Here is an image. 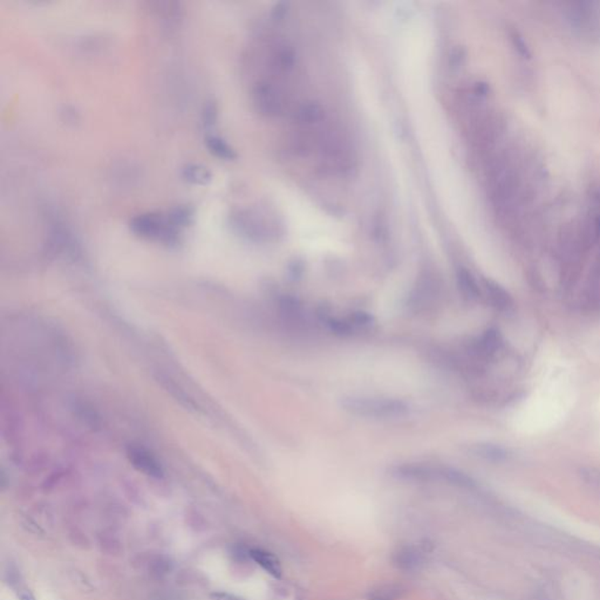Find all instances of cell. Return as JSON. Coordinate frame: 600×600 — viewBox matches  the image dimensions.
I'll return each instance as SVG.
<instances>
[{
  "mask_svg": "<svg viewBox=\"0 0 600 600\" xmlns=\"http://www.w3.org/2000/svg\"><path fill=\"white\" fill-rule=\"evenodd\" d=\"M252 100L257 112L264 117H279L284 112V97L271 82H257L252 90Z\"/></svg>",
  "mask_w": 600,
  "mask_h": 600,
  "instance_id": "3957f363",
  "label": "cell"
},
{
  "mask_svg": "<svg viewBox=\"0 0 600 600\" xmlns=\"http://www.w3.org/2000/svg\"><path fill=\"white\" fill-rule=\"evenodd\" d=\"M340 406L351 415L375 420L399 419L410 414V406L399 399L380 397H345Z\"/></svg>",
  "mask_w": 600,
  "mask_h": 600,
  "instance_id": "6da1fadb",
  "label": "cell"
},
{
  "mask_svg": "<svg viewBox=\"0 0 600 600\" xmlns=\"http://www.w3.org/2000/svg\"><path fill=\"white\" fill-rule=\"evenodd\" d=\"M202 121L206 128H210L217 121V106L214 105V102H208L204 106Z\"/></svg>",
  "mask_w": 600,
  "mask_h": 600,
  "instance_id": "e0dca14e",
  "label": "cell"
},
{
  "mask_svg": "<svg viewBox=\"0 0 600 600\" xmlns=\"http://www.w3.org/2000/svg\"><path fill=\"white\" fill-rule=\"evenodd\" d=\"M206 147L212 155L219 157L221 160H234L236 152L224 139L214 135H208L206 137Z\"/></svg>",
  "mask_w": 600,
  "mask_h": 600,
  "instance_id": "9c48e42d",
  "label": "cell"
},
{
  "mask_svg": "<svg viewBox=\"0 0 600 600\" xmlns=\"http://www.w3.org/2000/svg\"><path fill=\"white\" fill-rule=\"evenodd\" d=\"M484 290L487 299L492 308L499 311L507 312L514 306V300L507 290L503 289L501 285L490 279H484Z\"/></svg>",
  "mask_w": 600,
  "mask_h": 600,
  "instance_id": "8992f818",
  "label": "cell"
},
{
  "mask_svg": "<svg viewBox=\"0 0 600 600\" xmlns=\"http://www.w3.org/2000/svg\"><path fill=\"white\" fill-rule=\"evenodd\" d=\"M425 556L414 546H402L393 554V564L402 571H417L425 566Z\"/></svg>",
  "mask_w": 600,
  "mask_h": 600,
  "instance_id": "5b68a950",
  "label": "cell"
},
{
  "mask_svg": "<svg viewBox=\"0 0 600 600\" xmlns=\"http://www.w3.org/2000/svg\"><path fill=\"white\" fill-rule=\"evenodd\" d=\"M457 284L462 296L466 297L467 299H477L481 294L479 284L476 283L475 278L472 277V273L468 270L460 269L457 271Z\"/></svg>",
  "mask_w": 600,
  "mask_h": 600,
  "instance_id": "8fae6325",
  "label": "cell"
},
{
  "mask_svg": "<svg viewBox=\"0 0 600 600\" xmlns=\"http://www.w3.org/2000/svg\"><path fill=\"white\" fill-rule=\"evenodd\" d=\"M182 177L192 184H207L211 181V172L199 164H187L182 169Z\"/></svg>",
  "mask_w": 600,
  "mask_h": 600,
  "instance_id": "5bb4252c",
  "label": "cell"
},
{
  "mask_svg": "<svg viewBox=\"0 0 600 600\" xmlns=\"http://www.w3.org/2000/svg\"><path fill=\"white\" fill-rule=\"evenodd\" d=\"M502 345V338L496 330L486 332L476 343V351L483 357H490L499 351Z\"/></svg>",
  "mask_w": 600,
  "mask_h": 600,
  "instance_id": "30bf717a",
  "label": "cell"
},
{
  "mask_svg": "<svg viewBox=\"0 0 600 600\" xmlns=\"http://www.w3.org/2000/svg\"><path fill=\"white\" fill-rule=\"evenodd\" d=\"M475 452L477 455L487 459L490 461H502L506 460L508 457V452L501 447L492 445H479L476 446Z\"/></svg>",
  "mask_w": 600,
  "mask_h": 600,
  "instance_id": "9a60e30c",
  "label": "cell"
},
{
  "mask_svg": "<svg viewBox=\"0 0 600 600\" xmlns=\"http://www.w3.org/2000/svg\"><path fill=\"white\" fill-rule=\"evenodd\" d=\"M249 557L261 566V569L271 574L272 577L281 578L283 570L277 557L266 550L252 549L249 551Z\"/></svg>",
  "mask_w": 600,
  "mask_h": 600,
  "instance_id": "ba28073f",
  "label": "cell"
},
{
  "mask_svg": "<svg viewBox=\"0 0 600 600\" xmlns=\"http://www.w3.org/2000/svg\"><path fill=\"white\" fill-rule=\"evenodd\" d=\"M294 119L303 127H316L323 123L325 110L317 102H305L298 107L294 113Z\"/></svg>",
  "mask_w": 600,
  "mask_h": 600,
  "instance_id": "52a82bcc",
  "label": "cell"
},
{
  "mask_svg": "<svg viewBox=\"0 0 600 600\" xmlns=\"http://www.w3.org/2000/svg\"><path fill=\"white\" fill-rule=\"evenodd\" d=\"M129 460L133 463L137 470L143 472L146 475L154 477V479H162L163 477V468L155 457L142 448L129 449Z\"/></svg>",
  "mask_w": 600,
  "mask_h": 600,
  "instance_id": "277c9868",
  "label": "cell"
},
{
  "mask_svg": "<svg viewBox=\"0 0 600 600\" xmlns=\"http://www.w3.org/2000/svg\"><path fill=\"white\" fill-rule=\"evenodd\" d=\"M296 54L289 46H281L273 54V66L279 72L289 73L296 66Z\"/></svg>",
  "mask_w": 600,
  "mask_h": 600,
  "instance_id": "7c38bea8",
  "label": "cell"
},
{
  "mask_svg": "<svg viewBox=\"0 0 600 600\" xmlns=\"http://www.w3.org/2000/svg\"><path fill=\"white\" fill-rule=\"evenodd\" d=\"M18 596H19V600H35L33 594L30 592V590H20Z\"/></svg>",
  "mask_w": 600,
  "mask_h": 600,
  "instance_id": "ffe728a7",
  "label": "cell"
},
{
  "mask_svg": "<svg viewBox=\"0 0 600 600\" xmlns=\"http://www.w3.org/2000/svg\"><path fill=\"white\" fill-rule=\"evenodd\" d=\"M406 589L401 585L388 584L378 586L368 592V600H399L405 596Z\"/></svg>",
  "mask_w": 600,
  "mask_h": 600,
  "instance_id": "4fadbf2b",
  "label": "cell"
},
{
  "mask_svg": "<svg viewBox=\"0 0 600 600\" xmlns=\"http://www.w3.org/2000/svg\"><path fill=\"white\" fill-rule=\"evenodd\" d=\"M211 599L212 600H244L242 598H239V597L234 596V594H230V593L226 592H214L211 594Z\"/></svg>",
  "mask_w": 600,
  "mask_h": 600,
  "instance_id": "ac0fdd59",
  "label": "cell"
},
{
  "mask_svg": "<svg viewBox=\"0 0 600 600\" xmlns=\"http://www.w3.org/2000/svg\"><path fill=\"white\" fill-rule=\"evenodd\" d=\"M462 53L459 51H455L454 50V53H452V57H450V63H452V67H459L460 65L461 60H462Z\"/></svg>",
  "mask_w": 600,
  "mask_h": 600,
  "instance_id": "d6986e66",
  "label": "cell"
},
{
  "mask_svg": "<svg viewBox=\"0 0 600 600\" xmlns=\"http://www.w3.org/2000/svg\"><path fill=\"white\" fill-rule=\"evenodd\" d=\"M168 216H169V219H172V222L179 229H181V228H184V226H188L190 224L192 217H194V212H192L191 208L177 207L175 209H172L168 214Z\"/></svg>",
  "mask_w": 600,
  "mask_h": 600,
  "instance_id": "2e32d148",
  "label": "cell"
},
{
  "mask_svg": "<svg viewBox=\"0 0 600 600\" xmlns=\"http://www.w3.org/2000/svg\"><path fill=\"white\" fill-rule=\"evenodd\" d=\"M130 230L140 237L164 243L168 246L176 244L179 241V229L169 219L157 212L137 214L130 221Z\"/></svg>",
  "mask_w": 600,
  "mask_h": 600,
  "instance_id": "7a4b0ae2",
  "label": "cell"
}]
</instances>
